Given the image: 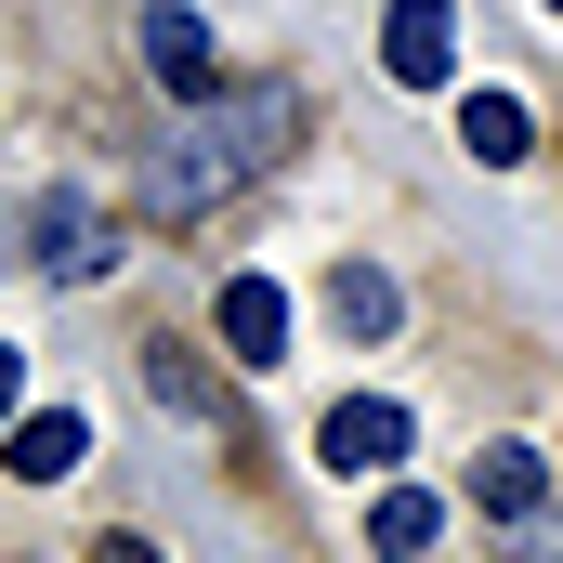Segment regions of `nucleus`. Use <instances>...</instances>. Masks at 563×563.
Listing matches in <instances>:
<instances>
[{"label":"nucleus","instance_id":"obj_2","mask_svg":"<svg viewBox=\"0 0 563 563\" xmlns=\"http://www.w3.org/2000/svg\"><path fill=\"white\" fill-rule=\"evenodd\" d=\"M314 459H328L341 485H354V472H394V459H407V407H394V394H341V407L314 420Z\"/></svg>","mask_w":563,"mask_h":563},{"label":"nucleus","instance_id":"obj_12","mask_svg":"<svg viewBox=\"0 0 563 563\" xmlns=\"http://www.w3.org/2000/svg\"><path fill=\"white\" fill-rule=\"evenodd\" d=\"M92 563H157V538H144V525H119V538H106Z\"/></svg>","mask_w":563,"mask_h":563},{"label":"nucleus","instance_id":"obj_3","mask_svg":"<svg viewBox=\"0 0 563 563\" xmlns=\"http://www.w3.org/2000/svg\"><path fill=\"white\" fill-rule=\"evenodd\" d=\"M380 66H394L407 92H445V79H459V13H445V0H394V13H380Z\"/></svg>","mask_w":563,"mask_h":563},{"label":"nucleus","instance_id":"obj_13","mask_svg":"<svg viewBox=\"0 0 563 563\" xmlns=\"http://www.w3.org/2000/svg\"><path fill=\"white\" fill-rule=\"evenodd\" d=\"M13 394H26V354L0 341V432H13Z\"/></svg>","mask_w":563,"mask_h":563},{"label":"nucleus","instance_id":"obj_9","mask_svg":"<svg viewBox=\"0 0 563 563\" xmlns=\"http://www.w3.org/2000/svg\"><path fill=\"white\" fill-rule=\"evenodd\" d=\"M394 314H407V301H394L380 263H341V276H328V328H341V341H380Z\"/></svg>","mask_w":563,"mask_h":563},{"label":"nucleus","instance_id":"obj_14","mask_svg":"<svg viewBox=\"0 0 563 563\" xmlns=\"http://www.w3.org/2000/svg\"><path fill=\"white\" fill-rule=\"evenodd\" d=\"M551 13H563V0H551Z\"/></svg>","mask_w":563,"mask_h":563},{"label":"nucleus","instance_id":"obj_5","mask_svg":"<svg viewBox=\"0 0 563 563\" xmlns=\"http://www.w3.org/2000/svg\"><path fill=\"white\" fill-rule=\"evenodd\" d=\"M79 459H92V420L79 407H26V420L0 432V472H26V485H66Z\"/></svg>","mask_w":563,"mask_h":563},{"label":"nucleus","instance_id":"obj_4","mask_svg":"<svg viewBox=\"0 0 563 563\" xmlns=\"http://www.w3.org/2000/svg\"><path fill=\"white\" fill-rule=\"evenodd\" d=\"M26 263H40V276H66V288H79V276H106V210L53 184V197L26 210Z\"/></svg>","mask_w":563,"mask_h":563},{"label":"nucleus","instance_id":"obj_6","mask_svg":"<svg viewBox=\"0 0 563 563\" xmlns=\"http://www.w3.org/2000/svg\"><path fill=\"white\" fill-rule=\"evenodd\" d=\"M144 66H157L184 106H210V92H223V79H210V26H197L184 0H157V13H144Z\"/></svg>","mask_w":563,"mask_h":563},{"label":"nucleus","instance_id":"obj_10","mask_svg":"<svg viewBox=\"0 0 563 563\" xmlns=\"http://www.w3.org/2000/svg\"><path fill=\"white\" fill-rule=\"evenodd\" d=\"M459 144H472V157H485V170H511V157H525V144H538V119H525V106H511V92H472V106H459Z\"/></svg>","mask_w":563,"mask_h":563},{"label":"nucleus","instance_id":"obj_1","mask_svg":"<svg viewBox=\"0 0 563 563\" xmlns=\"http://www.w3.org/2000/svg\"><path fill=\"white\" fill-rule=\"evenodd\" d=\"M301 132V92L288 79H250V92H210L184 132L144 144V223H197V210H223L236 184H263Z\"/></svg>","mask_w":563,"mask_h":563},{"label":"nucleus","instance_id":"obj_11","mask_svg":"<svg viewBox=\"0 0 563 563\" xmlns=\"http://www.w3.org/2000/svg\"><path fill=\"white\" fill-rule=\"evenodd\" d=\"M432 525H445V511H432L420 485H394V498L367 511V551H380V563H407V551H432Z\"/></svg>","mask_w":563,"mask_h":563},{"label":"nucleus","instance_id":"obj_7","mask_svg":"<svg viewBox=\"0 0 563 563\" xmlns=\"http://www.w3.org/2000/svg\"><path fill=\"white\" fill-rule=\"evenodd\" d=\"M223 341H236L250 367H276L288 354V288L276 276H223Z\"/></svg>","mask_w":563,"mask_h":563},{"label":"nucleus","instance_id":"obj_8","mask_svg":"<svg viewBox=\"0 0 563 563\" xmlns=\"http://www.w3.org/2000/svg\"><path fill=\"white\" fill-rule=\"evenodd\" d=\"M472 498H485L498 525H538V498H551V459H538V445H485V459H472Z\"/></svg>","mask_w":563,"mask_h":563}]
</instances>
